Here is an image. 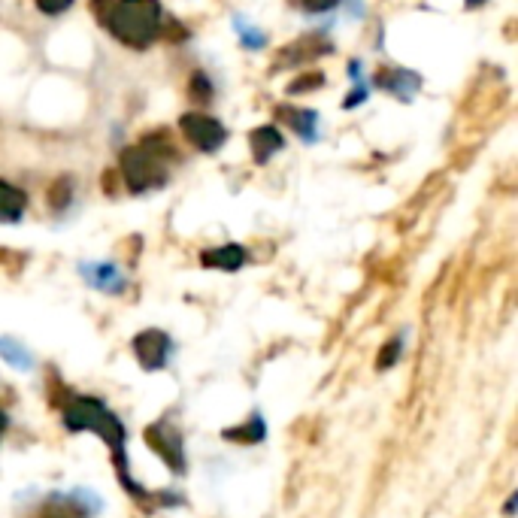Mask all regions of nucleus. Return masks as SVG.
Returning <instances> with one entry per match:
<instances>
[{
	"mask_svg": "<svg viewBox=\"0 0 518 518\" xmlns=\"http://www.w3.org/2000/svg\"><path fill=\"white\" fill-rule=\"evenodd\" d=\"M61 419H64V428L67 431H91L97 434L100 440H107V446L113 449V461H116V473L122 479V485L137 497L143 500L146 491L128 476L131 473V464L125 458V440H128V428L122 425V419L116 416V412L107 409V403H100L97 397H70L64 403V412H61Z\"/></svg>",
	"mask_w": 518,
	"mask_h": 518,
	"instance_id": "1",
	"label": "nucleus"
},
{
	"mask_svg": "<svg viewBox=\"0 0 518 518\" xmlns=\"http://www.w3.org/2000/svg\"><path fill=\"white\" fill-rule=\"evenodd\" d=\"M161 4L158 0H113L100 22L110 28L116 40L134 49H146L161 34Z\"/></svg>",
	"mask_w": 518,
	"mask_h": 518,
	"instance_id": "2",
	"label": "nucleus"
},
{
	"mask_svg": "<svg viewBox=\"0 0 518 518\" xmlns=\"http://www.w3.org/2000/svg\"><path fill=\"white\" fill-rule=\"evenodd\" d=\"M122 179H125V185H128L134 194L161 188V185L167 182L164 161L155 158V155H149L143 146H128V149L122 152Z\"/></svg>",
	"mask_w": 518,
	"mask_h": 518,
	"instance_id": "3",
	"label": "nucleus"
},
{
	"mask_svg": "<svg viewBox=\"0 0 518 518\" xmlns=\"http://www.w3.org/2000/svg\"><path fill=\"white\" fill-rule=\"evenodd\" d=\"M146 443H149V449H152L176 476L185 473V449H182V434H179L176 425H170L167 419L152 422V425L146 428Z\"/></svg>",
	"mask_w": 518,
	"mask_h": 518,
	"instance_id": "4",
	"label": "nucleus"
},
{
	"mask_svg": "<svg viewBox=\"0 0 518 518\" xmlns=\"http://www.w3.org/2000/svg\"><path fill=\"white\" fill-rule=\"evenodd\" d=\"M179 128H182L185 140H188L194 149L210 152V155L219 152V149L225 146V140H228L225 125H222L219 119H213V116H203V113H185V116L179 119Z\"/></svg>",
	"mask_w": 518,
	"mask_h": 518,
	"instance_id": "5",
	"label": "nucleus"
},
{
	"mask_svg": "<svg viewBox=\"0 0 518 518\" xmlns=\"http://www.w3.org/2000/svg\"><path fill=\"white\" fill-rule=\"evenodd\" d=\"M134 358L140 361L143 370L155 373V370H164L170 361H173V352H176V343L170 334L158 331V328H149V331H140L134 337Z\"/></svg>",
	"mask_w": 518,
	"mask_h": 518,
	"instance_id": "6",
	"label": "nucleus"
},
{
	"mask_svg": "<svg viewBox=\"0 0 518 518\" xmlns=\"http://www.w3.org/2000/svg\"><path fill=\"white\" fill-rule=\"evenodd\" d=\"M328 52H331V43H328L322 34H306V37H300L297 43H291V46L282 49L279 67H300V64H306V61H316V58L328 55Z\"/></svg>",
	"mask_w": 518,
	"mask_h": 518,
	"instance_id": "7",
	"label": "nucleus"
},
{
	"mask_svg": "<svg viewBox=\"0 0 518 518\" xmlns=\"http://www.w3.org/2000/svg\"><path fill=\"white\" fill-rule=\"evenodd\" d=\"M282 146H285V137L276 125H261L249 134V149L258 164H267L276 152H282Z\"/></svg>",
	"mask_w": 518,
	"mask_h": 518,
	"instance_id": "8",
	"label": "nucleus"
},
{
	"mask_svg": "<svg viewBox=\"0 0 518 518\" xmlns=\"http://www.w3.org/2000/svg\"><path fill=\"white\" fill-rule=\"evenodd\" d=\"M200 264L210 267V270H225V273H234L246 264V249L237 246V243H225V246H216V249H206L200 255Z\"/></svg>",
	"mask_w": 518,
	"mask_h": 518,
	"instance_id": "9",
	"label": "nucleus"
},
{
	"mask_svg": "<svg viewBox=\"0 0 518 518\" xmlns=\"http://www.w3.org/2000/svg\"><path fill=\"white\" fill-rule=\"evenodd\" d=\"M79 270H82V276L88 279V285H94L97 291L119 294V291H125V285H128L116 264H82Z\"/></svg>",
	"mask_w": 518,
	"mask_h": 518,
	"instance_id": "10",
	"label": "nucleus"
},
{
	"mask_svg": "<svg viewBox=\"0 0 518 518\" xmlns=\"http://www.w3.org/2000/svg\"><path fill=\"white\" fill-rule=\"evenodd\" d=\"M28 206V197L22 188L10 185L7 179H0V225H10V222H19L22 213Z\"/></svg>",
	"mask_w": 518,
	"mask_h": 518,
	"instance_id": "11",
	"label": "nucleus"
},
{
	"mask_svg": "<svg viewBox=\"0 0 518 518\" xmlns=\"http://www.w3.org/2000/svg\"><path fill=\"white\" fill-rule=\"evenodd\" d=\"M376 85L391 91V94H397V97H403V100H409V94H416L422 88V79L412 70H382Z\"/></svg>",
	"mask_w": 518,
	"mask_h": 518,
	"instance_id": "12",
	"label": "nucleus"
},
{
	"mask_svg": "<svg viewBox=\"0 0 518 518\" xmlns=\"http://www.w3.org/2000/svg\"><path fill=\"white\" fill-rule=\"evenodd\" d=\"M279 116H282V119H291L288 125H291L303 140H316V131H319V113H316V110H291V107H282Z\"/></svg>",
	"mask_w": 518,
	"mask_h": 518,
	"instance_id": "13",
	"label": "nucleus"
},
{
	"mask_svg": "<svg viewBox=\"0 0 518 518\" xmlns=\"http://www.w3.org/2000/svg\"><path fill=\"white\" fill-rule=\"evenodd\" d=\"M222 437H225V440H237V443H261V440L267 437V425H264V419L255 412V416H252L249 422H243V428L225 431Z\"/></svg>",
	"mask_w": 518,
	"mask_h": 518,
	"instance_id": "14",
	"label": "nucleus"
},
{
	"mask_svg": "<svg viewBox=\"0 0 518 518\" xmlns=\"http://www.w3.org/2000/svg\"><path fill=\"white\" fill-rule=\"evenodd\" d=\"M0 358L10 361V364L19 367V370H31V367H34V355H31L22 343H16V340H10V337H0Z\"/></svg>",
	"mask_w": 518,
	"mask_h": 518,
	"instance_id": "15",
	"label": "nucleus"
},
{
	"mask_svg": "<svg viewBox=\"0 0 518 518\" xmlns=\"http://www.w3.org/2000/svg\"><path fill=\"white\" fill-rule=\"evenodd\" d=\"M400 352H403V340H400V337L388 340V343L382 346L379 358H376V367H379V370H388V367H394V364L400 361Z\"/></svg>",
	"mask_w": 518,
	"mask_h": 518,
	"instance_id": "16",
	"label": "nucleus"
},
{
	"mask_svg": "<svg viewBox=\"0 0 518 518\" xmlns=\"http://www.w3.org/2000/svg\"><path fill=\"white\" fill-rule=\"evenodd\" d=\"M237 31H240L246 49H264V46H267V37H264L255 25H246L243 19H237Z\"/></svg>",
	"mask_w": 518,
	"mask_h": 518,
	"instance_id": "17",
	"label": "nucleus"
},
{
	"mask_svg": "<svg viewBox=\"0 0 518 518\" xmlns=\"http://www.w3.org/2000/svg\"><path fill=\"white\" fill-rule=\"evenodd\" d=\"M188 94L191 100H210L213 97V82L206 73H194L191 76V85H188Z\"/></svg>",
	"mask_w": 518,
	"mask_h": 518,
	"instance_id": "18",
	"label": "nucleus"
},
{
	"mask_svg": "<svg viewBox=\"0 0 518 518\" xmlns=\"http://www.w3.org/2000/svg\"><path fill=\"white\" fill-rule=\"evenodd\" d=\"M73 200V188H70V179H61L52 185L49 191V203H52V210H64V206Z\"/></svg>",
	"mask_w": 518,
	"mask_h": 518,
	"instance_id": "19",
	"label": "nucleus"
},
{
	"mask_svg": "<svg viewBox=\"0 0 518 518\" xmlns=\"http://www.w3.org/2000/svg\"><path fill=\"white\" fill-rule=\"evenodd\" d=\"M325 82V76L322 73H313V76H300V79H294L291 85H288V94H303V91H309V88H319Z\"/></svg>",
	"mask_w": 518,
	"mask_h": 518,
	"instance_id": "20",
	"label": "nucleus"
},
{
	"mask_svg": "<svg viewBox=\"0 0 518 518\" xmlns=\"http://www.w3.org/2000/svg\"><path fill=\"white\" fill-rule=\"evenodd\" d=\"M37 7H40L46 16H58V13H64V10L73 7V0H37Z\"/></svg>",
	"mask_w": 518,
	"mask_h": 518,
	"instance_id": "21",
	"label": "nucleus"
},
{
	"mask_svg": "<svg viewBox=\"0 0 518 518\" xmlns=\"http://www.w3.org/2000/svg\"><path fill=\"white\" fill-rule=\"evenodd\" d=\"M340 4V0H303V10L309 13H328Z\"/></svg>",
	"mask_w": 518,
	"mask_h": 518,
	"instance_id": "22",
	"label": "nucleus"
},
{
	"mask_svg": "<svg viewBox=\"0 0 518 518\" xmlns=\"http://www.w3.org/2000/svg\"><path fill=\"white\" fill-rule=\"evenodd\" d=\"M364 97H367V88H358V91H352V94L343 100V107L352 110V107H358V103H364Z\"/></svg>",
	"mask_w": 518,
	"mask_h": 518,
	"instance_id": "23",
	"label": "nucleus"
},
{
	"mask_svg": "<svg viewBox=\"0 0 518 518\" xmlns=\"http://www.w3.org/2000/svg\"><path fill=\"white\" fill-rule=\"evenodd\" d=\"M7 425H10V419H7V412H4V409H0V437H4V434H7Z\"/></svg>",
	"mask_w": 518,
	"mask_h": 518,
	"instance_id": "24",
	"label": "nucleus"
},
{
	"mask_svg": "<svg viewBox=\"0 0 518 518\" xmlns=\"http://www.w3.org/2000/svg\"><path fill=\"white\" fill-rule=\"evenodd\" d=\"M485 4V0H467V7H482Z\"/></svg>",
	"mask_w": 518,
	"mask_h": 518,
	"instance_id": "25",
	"label": "nucleus"
}]
</instances>
